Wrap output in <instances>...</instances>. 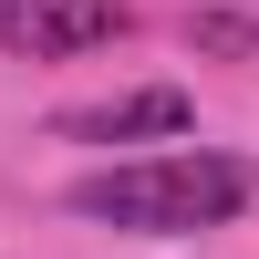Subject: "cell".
Instances as JSON below:
<instances>
[{"label": "cell", "instance_id": "cell-1", "mask_svg": "<svg viewBox=\"0 0 259 259\" xmlns=\"http://www.w3.org/2000/svg\"><path fill=\"white\" fill-rule=\"evenodd\" d=\"M239 207H249V166H239V156H207V145H177V156H135V166H104V177H83V187H73V218L135 228V239L228 228Z\"/></svg>", "mask_w": 259, "mask_h": 259}, {"label": "cell", "instance_id": "cell-2", "mask_svg": "<svg viewBox=\"0 0 259 259\" xmlns=\"http://www.w3.org/2000/svg\"><path fill=\"white\" fill-rule=\"evenodd\" d=\"M114 31H124V0H0V52H31V62L94 52Z\"/></svg>", "mask_w": 259, "mask_h": 259}, {"label": "cell", "instance_id": "cell-3", "mask_svg": "<svg viewBox=\"0 0 259 259\" xmlns=\"http://www.w3.org/2000/svg\"><path fill=\"white\" fill-rule=\"evenodd\" d=\"M187 114H197V104H187L177 83H145V94H114V104H73L62 135L73 145H135V135H187Z\"/></svg>", "mask_w": 259, "mask_h": 259}, {"label": "cell", "instance_id": "cell-4", "mask_svg": "<svg viewBox=\"0 0 259 259\" xmlns=\"http://www.w3.org/2000/svg\"><path fill=\"white\" fill-rule=\"evenodd\" d=\"M187 41H197V52H259V21H239V11H197V21H187Z\"/></svg>", "mask_w": 259, "mask_h": 259}]
</instances>
